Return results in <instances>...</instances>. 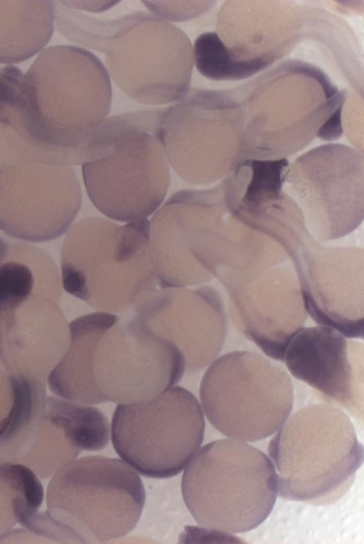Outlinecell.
Returning a JSON list of instances; mask_svg holds the SVG:
<instances>
[{
  "instance_id": "7",
  "label": "cell",
  "mask_w": 364,
  "mask_h": 544,
  "mask_svg": "<svg viewBox=\"0 0 364 544\" xmlns=\"http://www.w3.org/2000/svg\"><path fill=\"white\" fill-rule=\"evenodd\" d=\"M94 49L106 55L114 82L139 102H176L189 92L191 43L167 21L143 12L110 21Z\"/></svg>"
},
{
  "instance_id": "12",
  "label": "cell",
  "mask_w": 364,
  "mask_h": 544,
  "mask_svg": "<svg viewBox=\"0 0 364 544\" xmlns=\"http://www.w3.org/2000/svg\"><path fill=\"white\" fill-rule=\"evenodd\" d=\"M109 438V422L98 408L48 396L29 421L0 440V460L24 464L45 479L82 451L104 449Z\"/></svg>"
},
{
  "instance_id": "18",
  "label": "cell",
  "mask_w": 364,
  "mask_h": 544,
  "mask_svg": "<svg viewBox=\"0 0 364 544\" xmlns=\"http://www.w3.org/2000/svg\"><path fill=\"white\" fill-rule=\"evenodd\" d=\"M363 260L326 254L299 267L301 292L307 314L319 325L351 338H363Z\"/></svg>"
},
{
  "instance_id": "14",
  "label": "cell",
  "mask_w": 364,
  "mask_h": 544,
  "mask_svg": "<svg viewBox=\"0 0 364 544\" xmlns=\"http://www.w3.org/2000/svg\"><path fill=\"white\" fill-rule=\"evenodd\" d=\"M69 342L56 302L36 291L0 292V365L9 374L47 382Z\"/></svg>"
},
{
  "instance_id": "19",
  "label": "cell",
  "mask_w": 364,
  "mask_h": 544,
  "mask_svg": "<svg viewBox=\"0 0 364 544\" xmlns=\"http://www.w3.org/2000/svg\"><path fill=\"white\" fill-rule=\"evenodd\" d=\"M119 317L107 312L81 316L69 324L68 349L48 378L50 391L58 397L84 405L107 402L94 377V354L100 338Z\"/></svg>"
},
{
  "instance_id": "10",
  "label": "cell",
  "mask_w": 364,
  "mask_h": 544,
  "mask_svg": "<svg viewBox=\"0 0 364 544\" xmlns=\"http://www.w3.org/2000/svg\"><path fill=\"white\" fill-rule=\"evenodd\" d=\"M185 370L180 350L133 316L119 319L100 338L94 354L98 388L107 401L119 405L156 398L176 385Z\"/></svg>"
},
{
  "instance_id": "9",
  "label": "cell",
  "mask_w": 364,
  "mask_h": 544,
  "mask_svg": "<svg viewBox=\"0 0 364 544\" xmlns=\"http://www.w3.org/2000/svg\"><path fill=\"white\" fill-rule=\"evenodd\" d=\"M147 122L132 129L102 157L82 165L87 195L108 218L121 222L147 219L161 205L170 183L162 146Z\"/></svg>"
},
{
  "instance_id": "24",
  "label": "cell",
  "mask_w": 364,
  "mask_h": 544,
  "mask_svg": "<svg viewBox=\"0 0 364 544\" xmlns=\"http://www.w3.org/2000/svg\"><path fill=\"white\" fill-rule=\"evenodd\" d=\"M285 160L255 161L254 176L247 193L254 195L264 191H277L281 187V173L287 166Z\"/></svg>"
},
{
  "instance_id": "17",
  "label": "cell",
  "mask_w": 364,
  "mask_h": 544,
  "mask_svg": "<svg viewBox=\"0 0 364 544\" xmlns=\"http://www.w3.org/2000/svg\"><path fill=\"white\" fill-rule=\"evenodd\" d=\"M234 326L263 353L283 361L284 351L307 319L301 289L285 272L228 290Z\"/></svg>"
},
{
  "instance_id": "21",
  "label": "cell",
  "mask_w": 364,
  "mask_h": 544,
  "mask_svg": "<svg viewBox=\"0 0 364 544\" xmlns=\"http://www.w3.org/2000/svg\"><path fill=\"white\" fill-rule=\"evenodd\" d=\"M43 496V486L28 466L0 460V533L37 512Z\"/></svg>"
},
{
  "instance_id": "16",
  "label": "cell",
  "mask_w": 364,
  "mask_h": 544,
  "mask_svg": "<svg viewBox=\"0 0 364 544\" xmlns=\"http://www.w3.org/2000/svg\"><path fill=\"white\" fill-rule=\"evenodd\" d=\"M288 371L332 405L363 415L364 345L324 325L303 328L284 354Z\"/></svg>"
},
{
  "instance_id": "6",
  "label": "cell",
  "mask_w": 364,
  "mask_h": 544,
  "mask_svg": "<svg viewBox=\"0 0 364 544\" xmlns=\"http://www.w3.org/2000/svg\"><path fill=\"white\" fill-rule=\"evenodd\" d=\"M200 400L210 423L244 442L264 439L287 420L294 404L289 373L260 353L235 351L217 358L204 373Z\"/></svg>"
},
{
  "instance_id": "4",
  "label": "cell",
  "mask_w": 364,
  "mask_h": 544,
  "mask_svg": "<svg viewBox=\"0 0 364 544\" xmlns=\"http://www.w3.org/2000/svg\"><path fill=\"white\" fill-rule=\"evenodd\" d=\"M148 219L119 225L87 217L73 225L61 250L63 288L98 311L133 307L156 289Z\"/></svg>"
},
{
  "instance_id": "5",
  "label": "cell",
  "mask_w": 364,
  "mask_h": 544,
  "mask_svg": "<svg viewBox=\"0 0 364 544\" xmlns=\"http://www.w3.org/2000/svg\"><path fill=\"white\" fill-rule=\"evenodd\" d=\"M184 502L208 533H241L270 514L277 496L269 457L244 441L222 439L201 447L186 467Z\"/></svg>"
},
{
  "instance_id": "25",
  "label": "cell",
  "mask_w": 364,
  "mask_h": 544,
  "mask_svg": "<svg viewBox=\"0 0 364 544\" xmlns=\"http://www.w3.org/2000/svg\"><path fill=\"white\" fill-rule=\"evenodd\" d=\"M342 105L335 110L326 122L320 129L318 135L323 139L338 138L342 134L341 124V110Z\"/></svg>"
},
{
  "instance_id": "20",
  "label": "cell",
  "mask_w": 364,
  "mask_h": 544,
  "mask_svg": "<svg viewBox=\"0 0 364 544\" xmlns=\"http://www.w3.org/2000/svg\"><path fill=\"white\" fill-rule=\"evenodd\" d=\"M55 1H0V63L11 65L39 53L54 30Z\"/></svg>"
},
{
  "instance_id": "11",
  "label": "cell",
  "mask_w": 364,
  "mask_h": 544,
  "mask_svg": "<svg viewBox=\"0 0 364 544\" xmlns=\"http://www.w3.org/2000/svg\"><path fill=\"white\" fill-rule=\"evenodd\" d=\"M81 203L70 166L29 162L0 169V230L10 237L55 239L70 228Z\"/></svg>"
},
{
  "instance_id": "15",
  "label": "cell",
  "mask_w": 364,
  "mask_h": 544,
  "mask_svg": "<svg viewBox=\"0 0 364 544\" xmlns=\"http://www.w3.org/2000/svg\"><path fill=\"white\" fill-rule=\"evenodd\" d=\"M208 192L181 190L157 210L149 226V255L161 289L209 281Z\"/></svg>"
},
{
  "instance_id": "2",
  "label": "cell",
  "mask_w": 364,
  "mask_h": 544,
  "mask_svg": "<svg viewBox=\"0 0 364 544\" xmlns=\"http://www.w3.org/2000/svg\"><path fill=\"white\" fill-rule=\"evenodd\" d=\"M48 511L36 512L26 528L41 540L100 543L126 535L145 503L138 474L125 462L104 456L73 460L48 486Z\"/></svg>"
},
{
  "instance_id": "1",
  "label": "cell",
  "mask_w": 364,
  "mask_h": 544,
  "mask_svg": "<svg viewBox=\"0 0 364 544\" xmlns=\"http://www.w3.org/2000/svg\"><path fill=\"white\" fill-rule=\"evenodd\" d=\"M19 90V134L38 163L83 165L103 154L112 87L95 55L76 46L48 47Z\"/></svg>"
},
{
  "instance_id": "3",
  "label": "cell",
  "mask_w": 364,
  "mask_h": 544,
  "mask_svg": "<svg viewBox=\"0 0 364 544\" xmlns=\"http://www.w3.org/2000/svg\"><path fill=\"white\" fill-rule=\"evenodd\" d=\"M268 445L277 495L326 505L352 485L364 449L350 417L330 403L306 405L289 415Z\"/></svg>"
},
{
  "instance_id": "23",
  "label": "cell",
  "mask_w": 364,
  "mask_h": 544,
  "mask_svg": "<svg viewBox=\"0 0 364 544\" xmlns=\"http://www.w3.org/2000/svg\"><path fill=\"white\" fill-rule=\"evenodd\" d=\"M18 392V379L0 365V439L8 430L15 415Z\"/></svg>"
},
{
  "instance_id": "22",
  "label": "cell",
  "mask_w": 364,
  "mask_h": 544,
  "mask_svg": "<svg viewBox=\"0 0 364 544\" xmlns=\"http://www.w3.org/2000/svg\"><path fill=\"white\" fill-rule=\"evenodd\" d=\"M195 65L204 77L212 80H229L247 77L265 65L262 60L238 62L233 60L216 33L200 35L193 47Z\"/></svg>"
},
{
  "instance_id": "13",
  "label": "cell",
  "mask_w": 364,
  "mask_h": 544,
  "mask_svg": "<svg viewBox=\"0 0 364 544\" xmlns=\"http://www.w3.org/2000/svg\"><path fill=\"white\" fill-rule=\"evenodd\" d=\"M134 307L135 319L180 350L188 372L201 370L220 354L226 337L227 315L213 287L160 288Z\"/></svg>"
},
{
  "instance_id": "8",
  "label": "cell",
  "mask_w": 364,
  "mask_h": 544,
  "mask_svg": "<svg viewBox=\"0 0 364 544\" xmlns=\"http://www.w3.org/2000/svg\"><path fill=\"white\" fill-rule=\"evenodd\" d=\"M204 432L201 407L182 387L146 402L117 405L110 430L121 459L140 474L156 479L179 474L202 444Z\"/></svg>"
}]
</instances>
